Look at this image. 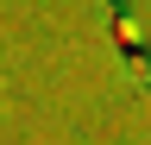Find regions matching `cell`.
I'll return each instance as SVG.
<instances>
[{
    "instance_id": "1",
    "label": "cell",
    "mask_w": 151,
    "mask_h": 145,
    "mask_svg": "<svg viewBox=\"0 0 151 145\" xmlns=\"http://www.w3.org/2000/svg\"><path fill=\"white\" fill-rule=\"evenodd\" d=\"M107 6V32H113V44H120V57L145 76L151 88V38H139V25H132V0H101Z\"/></svg>"
}]
</instances>
